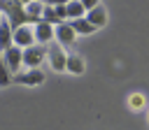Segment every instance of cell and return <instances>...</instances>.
Returning <instances> with one entry per match:
<instances>
[{
	"label": "cell",
	"mask_w": 149,
	"mask_h": 130,
	"mask_svg": "<svg viewBox=\"0 0 149 130\" xmlns=\"http://www.w3.org/2000/svg\"><path fill=\"white\" fill-rule=\"evenodd\" d=\"M0 14H5V19L9 21V26L16 30L28 21V14H26V2H16V0H0Z\"/></svg>",
	"instance_id": "cell-1"
},
{
	"label": "cell",
	"mask_w": 149,
	"mask_h": 130,
	"mask_svg": "<svg viewBox=\"0 0 149 130\" xmlns=\"http://www.w3.org/2000/svg\"><path fill=\"white\" fill-rule=\"evenodd\" d=\"M47 60H49V67L54 72H65V65H68V53H65V46H61L58 42H51L47 46Z\"/></svg>",
	"instance_id": "cell-2"
},
{
	"label": "cell",
	"mask_w": 149,
	"mask_h": 130,
	"mask_svg": "<svg viewBox=\"0 0 149 130\" xmlns=\"http://www.w3.org/2000/svg\"><path fill=\"white\" fill-rule=\"evenodd\" d=\"M44 60H47V46L33 44V46L23 49V65H26V70H40V65Z\"/></svg>",
	"instance_id": "cell-3"
},
{
	"label": "cell",
	"mask_w": 149,
	"mask_h": 130,
	"mask_svg": "<svg viewBox=\"0 0 149 130\" xmlns=\"http://www.w3.org/2000/svg\"><path fill=\"white\" fill-rule=\"evenodd\" d=\"M35 42L42 46H49L51 42H56V26L47 23V21H37L35 26Z\"/></svg>",
	"instance_id": "cell-4"
},
{
	"label": "cell",
	"mask_w": 149,
	"mask_h": 130,
	"mask_svg": "<svg viewBox=\"0 0 149 130\" xmlns=\"http://www.w3.org/2000/svg\"><path fill=\"white\" fill-rule=\"evenodd\" d=\"M33 44H37V42H35V28H33L30 23H26V26H21V28L14 30V46L28 49V46H33Z\"/></svg>",
	"instance_id": "cell-5"
},
{
	"label": "cell",
	"mask_w": 149,
	"mask_h": 130,
	"mask_svg": "<svg viewBox=\"0 0 149 130\" xmlns=\"http://www.w3.org/2000/svg\"><path fill=\"white\" fill-rule=\"evenodd\" d=\"M2 58H5V63H7V67H9V72L16 77V74L21 72V67H23V49L9 46V49L2 53Z\"/></svg>",
	"instance_id": "cell-6"
},
{
	"label": "cell",
	"mask_w": 149,
	"mask_h": 130,
	"mask_svg": "<svg viewBox=\"0 0 149 130\" xmlns=\"http://www.w3.org/2000/svg\"><path fill=\"white\" fill-rule=\"evenodd\" d=\"M42 81H44L42 70H21L14 77V84H21V86H40Z\"/></svg>",
	"instance_id": "cell-7"
},
{
	"label": "cell",
	"mask_w": 149,
	"mask_h": 130,
	"mask_svg": "<svg viewBox=\"0 0 149 130\" xmlns=\"http://www.w3.org/2000/svg\"><path fill=\"white\" fill-rule=\"evenodd\" d=\"M74 39H77V32L72 30L70 21L56 26V42H58L61 46H70V44H74Z\"/></svg>",
	"instance_id": "cell-8"
},
{
	"label": "cell",
	"mask_w": 149,
	"mask_h": 130,
	"mask_svg": "<svg viewBox=\"0 0 149 130\" xmlns=\"http://www.w3.org/2000/svg\"><path fill=\"white\" fill-rule=\"evenodd\" d=\"M9 46H14V28L2 16V21H0V53H5Z\"/></svg>",
	"instance_id": "cell-9"
},
{
	"label": "cell",
	"mask_w": 149,
	"mask_h": 130,
	"mask_svg": "<svg viewBox=\"0 0 149 130\" xmlns=\"http://www.w3.org/2000/svg\"><path fill=\"white\" fill-rule=\"evenodd\" d=\"M86 19H88V23H93L98 30H100V28H105V26H107V7L100 2L95 9H91V12L86 14Z\"/></svg>",
	"instance_id": "cell-10"
},
{
	"label": "cell",
	"mask_w": 149,
	"mask_h": 130,
	"mask_svg": "<svg viewBox=\"0 0 149 130\" xmlns=\"http://www.w3.org/2000/svg\"><path fill=\"white\" fill-rule=\"evenodd\" d=\"M26 14H28L30 26H35L37 21H42V14H44V2H40V0H30V2H26Z\"/></svg>",
	"instance_id": "cell-11"
},
{
	"label": "cell",
	"mask_w": 149,
	"mask_h": 130,
	"mask_svg": "<svg viewBox=\"0 0 149 130\" xmlns=\"http://www.w3.org/2000/svg\"><path fill=\"white\" fill-rule=\"evenodd\" d=\"M65 72H70V74H84L86 72V63H84V58L81 56H77V53H68V65H65Z\"/></svg>",
	"instance_id": "cell-12"
},
{
	"label": "cell",
	"mask_w": 149,
	"mask_h": 130,
	"mask_svg": "<svg viewBox=\"0 0 149 130\" xmlns=\"http://www.w3.org/2000/svg\"><path fill=\"white\" fill-rule=\"evenodd\" d=\"M70 26H72V30H74L77 35H93V32L98 30L93 23H88L86 16H84V19H77V21H70Z\"/></svg>",
	"instance_id": "cell-13"
},
{
	"label": "cell",
	"mask_w": 149,
	"mask_h": 130,
	"mask_svg": "<svg viewBox=\"0 0 149 130\" xmlns=\"http://www.w3.org/2000/svg\"><path fill=\"white\" fill-rule=\"evenodd\" d=\"M84 16H86V9H84L81 0H70L68 2V21H77Z\"/></svg>",
	"instance_id": "cell-14"
},
{
	"label": "cell",
	"mask_w": 149,
	"mask_h": 130,
	"mask_svg": "<svg viewBox=\"0 0 149 130\" xmlns=\"http://www.w3.org/2000/svg\"><path fill=\"white\" fill-rule=\"evenodd\" d=\"M12 81H14V74L9 72V67H7V63H5V58L0 53V86H9Z\"/></svg>",
	"instance_id": "cell-15"
},
{
	"label": "cell",
	"mask_w": 149,
	"mask_h": 130,
	"mask_svg": "<svg viewBox=\"0 0 149 130\" xmlns=\"http://www.w3.org/2000/svg\"><path fill=\"white\" fill-rule=\"evenodd\" d=\"M42 21H47V23H51V26H58V23H61L51 2H44V14H42Z\"/></svg>",
	"instance_id": "cell-16"
},
{
	"label": "cell",
	"mask_w": 149,
	"mask_h": 130,
	"mask_svg": "<svg viewBox=\"0 0 149 130\" xmlns=\"http://www.w3.org/2000/svg\"><path fill=\"white\" fill-rule=\"evenodd\" d=\"M144 104H147V98H144L142 93H133V95L128 98V107H130L133 111H140Z\"/></svg>",
	"instance_id": "cell-17"
},
{
	"label": "cell",
	"mask_w": 149,
	"mask_h": 130,
	"mask_svg": "<svg viewBox=\"0 0 149 130\" xmlns=\"http://www.w3.org/2000/svg\"><path fill=\"white\" fill-rule=\"evenodd\" d=\"M51 5H54V9H56L58 21L65 23V21H68V2H51Z\"/></svg>",
	"instance_id": "cell-18"
},
{
	"label": "cell",
	"mask_w": 149,
	"mask_h": 130,
	"mask_svg": "<svg viewBox=\"0 0 149 130\" xmlns=\"http://www.w3.org/2000/svg\"><path fill=\"white\" fill-rule=\"evenodd\" d=\"M0 21H2V16H0Z\"/></svg>",
	"instance_id": "cell-19"
}]
</instances>
